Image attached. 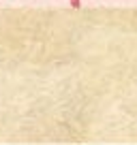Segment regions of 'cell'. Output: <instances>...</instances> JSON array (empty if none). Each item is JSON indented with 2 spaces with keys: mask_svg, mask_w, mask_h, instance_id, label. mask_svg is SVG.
Masks as SVG:
<instances>
[{
  "mask_svg": "<svg viewBox=\"0 0 137 145\" xmlns=\"http://www.w3.org/2000/svg\"><path fill=\"white\" fill-rule=\"evenodd\" d=\"M68 2H71L73 9H79V7H82V0H68Z\"/></svg>",
  "mask_w": 137,
  "mask_h": 145,
  "instance_id": "1",
  "label": "cell"
}]
</instances>
